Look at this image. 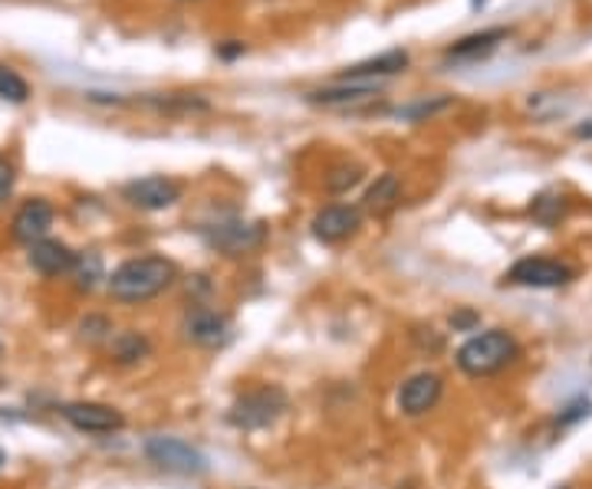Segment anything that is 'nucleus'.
<instances>
[{
	"label": "nucleus",
	"instance_id": "nucleus-1",
	"mask_svg": "<svg viewBox=\"0 0 592 489\" xmlns=\"http://www.w3.org/2000/svg\"><path fill=\"white\" fill-rule=\"evenodd\" d=\"M175 279H178V266L169 256L148 253V256H132V260L119 263L106 276V289L115 302L138 305V302L162 296Z\"/></svg>",
	"mask_w": 592,
	"mask_h": 489
},
{
	"label": "nucleus",
	"instance_id": "nucleus-25",
	"mask_svg": "<svg viewBox=\"0 0 592 489\" xmlns=\"http://www.w3.org/2000/svg\"><path fill=\"white\" fill-rule=\"evenodd\" d=\"M14 185H17V168H14V161L0 154V204H4V201L14 195Z\"/></svg>",
	"mask_w": 592,
	"mask_h": 489
},
{
	"label": "nucleus",
	"instance_id": "nucleus-19",
	"mask_svg": "<svg viewBox=\"0 0 592 489\" xmlns=\"http://www.w3.org/2000/svg\"><path fill=\"white\" fill-rule=\"evenodd\" d=\"M0 99H8V102H14V105H24V102L30 99L27 79H24L17 70L4 66V63H0Z\"/></svg>",
	"mask_w": 592,
	"mask_h": 489
},
{
	"label": "nucleus",
	"instance_id": "nucleus-27",
	"mask_svg": "<svg viewBox=\"0 0 592 489\" xmlns=\"http://www.w3.org/2000/svg\"><path fill=\"white\" fill-rule=\"evenodd\" d=\"M579 417H589V401L582 404H572V408H566V414H559V424H572V421H579Z\"/></svg>",
	"mask_w": 592,
	"mask_h": 489
},
{
	"label": "nucleus",
	"instance_id": "nucleus-28",
	"mask_svg": "<svg viewBox=\"0 0 592 489\" xmlns=\"http://www.w3.org/2000/svg\"><path fill=\"white\" fill-rule=\"evenodd\" d=\"M4 460H8V456H4V450H0V463H4Z\"/></svg>",
	"mask_w": 592,
	"mask_h": 489
},
{
	"label": "nucleus",
	"instance_id": "nucleus-17",
	"mask_svg": "<svg viewBox=\"0 0 592 489\" xmlns=\"http://www.w3.org/2000/svg\"><path fill=\"white\" fill-rule=\"evenodd\" d=\"M398 201H402V185H398V175L385 172V175H382V178H375V185L366 191L362 208H366L372 217H385V214H392V211L398 208Z\"/></svg>",
	"mask_w": 592,
	"mask_h": 489
},
{
	"label": "nucleus",
	"instance_id": "nucleus-23",
	"mask_svg": "<svg viewBox=\"0 0 592 489\" xmlns=\"http://www.w3.org/2000/svg\"><path fill=\"white\" fill-rule=\"evenodd\" d=\"M452 105V99H421V102H415V105H405V109H398V118H408V122H421V118H431L434 112H441V109H448Z\"/></svg>",
	"mask_w": 592,
	"mask_h": 489
},
{
	"label": "nucleus",
	"instance_id": "nucleus-3",
	"mask_svg": "<svg viewBox=\"0 0 592 489\" xmlns=\"http://www.w3.org/2000/svg\"><path fill=\"white\" fill-rule=\"evenodd\" d=\"M286 404H289V398L280 385H257V388L237 394V401L227 411V424L237 430H263L283 417Z\"/></svg>",
	"mask_w": 592,
	"mask_h": 489
},
{
	"label": "nucleus",
	"instance_id": "nucleus-4",
	"mask_svg": "<svg viewBox=\"0 0 592 489\" xmlns=\"http://www.w3.org/2000/svg\"><path fill=\"white\" fill-rule=\"evenodd\" d=\"M145 456L148 463H156L159 469L165 473H175V476H201L208 469V456L182 440V437H172V434H156L145 440Z\"/></svg>",
	"mask_w": 592,
	"mask_h": 489
},
{
	"label": "nucleus",
	"instance_id": "nucleus-15",
	"mask_svg": "<svg viewBox=\"0 0 592 489\" xmlns=\"http://www.w3.org/2000/svg\"><path fill=\"white\" fill-rule=\"evenodd\" d=\"M372 96H379V83H343V79H336L333 86L307 92V102H313V105H356V102H366Z\"/></svg>",
	"mask_w": 592,
	"mask_h": 489
},
{
	"label": "nucleus",
	"instance_id": "nucleus-7",
	"mask_svg": "<svg viewBox=\"0 0 592 489\" xmlns=\"http://www.w3.org/2000/svg\"><path fill=\"white\" fill-rule=\"evenodd\" d=\"M122 198L138 211H165L182 201V185L165 175H148L135 178L122 188Z\"/></svg>",
	"mask_w": 592,
	"mask_h": 489
},
{
	"label": "nucleus",
	"instance_id": "nucleus-22",
	"mask_svg": "<svg viewBox=\"0 0 592 489\" xmlns=\"http://www.w3.org/2000/svg\"><path fill=\"white\" fill-rule=\"evenodd\" d=\"M362 181V168H356V165H343V168H333L330 172V178H326V188L333 191V195H346L349 188H356Z\"/></svg>",
	"mask_w": 592,
	"mask_h": 489
},
{
	"label": "nucleus",
	"instance_id": "nucleus-5",
	"mask_svg": "<svg viewBox=\"0 0 592 489\" xmlns=\"http://www.w3.org/2000/svg\"><path fill=\"white\" fill-rule=\"evenodd\" d=\"M504 279L510 286H527V289H559L572 279V269L550 256H523L507 269Z\"/></svg>",
	"mask_w": 592,
	"mask_h": 489
},
{
	"label": "nucleus",
	"instance_id": "nucleus-30",
	"mask_svg": "<svg viewBox=\"0 0 592 489\" xmlns=\"http://www.w3.org/2000/svg\"><path fill=\"white\" fill-rule=\"evenodd\" d=\"M0 352H4V346H0Z\"/></svg>",
	"mask_w": 592,
	"mask_h": 489
},
{
	"label": "nucleus",
	"instance_id": "nucleus-11",
	"mask_svg": "<svg viewBox=\"0 0 592 489\" xmlns=\"http://www.w3.org/2000/svg\"><path fill=\"white\" fill-rule=\"evenodd\" d=\"M53 217H57L53 204H50L47 198H34V201L21 204V211L14 214V221H11V234H14V240H17V243L34 247L37 240H44V237L50 234Z\"/></svg>",
	"mask_w": 592,
	"mask_h": 489
},
{
	"label": "nucleus",
	"instance_id": "nucleus-16",
	"mask_svg": "<svg viewBox=\"0 0 592 489\" xmlns=\"http://www.w3.org/2000/svg\"><path fill=\"white\" fill-rule=\"evenodd\" d=\"M507 37H510V30H504V27H494V30H484V34H471V37L458 40L455 47H448V57H452V60H468V63H474V60L491 57Z\"/></svg>",
	"mask_w": 592,
	"mask_h": 489
},
{
	"label": "nucleus",
	"instance_id": "nucleus-20",
	"mask_svg": "<svg viewBox=\"0 0 592 489\" xmlns=\"http://www.w3.org/2000/svg\"><path fill=\"white\" fill-rule=\"evenodd\" d=\"M73 269H76V289H79V292H92V289L99 286V279H106V273H102V256H99V253L79 256Z\"/></svg>",
	"mask_w": 592,
	"mask_h": 489
},
{
	"label": "nucleus",
	"instance_id": "nucleus-2",
	"mask_svg": "<svg viewBox=\"0 0 592 489\" xmlns=\"http://www.w3.org/2000/svg\"><path fill=\"white\" fill-rule=\"evenodd\" d=\"M517 359H520V346L507 329H488L481 336H471L455 355L458 368L471 378H491L504 372L507 365H514Z\"/></svg>",
	"mask_w": 592,
	"mask_h": 489
},
{
	"label": "nucleus",
	"instance_id": "nucleus-6",
	"mask_svg": "<svg viewBox=\"0 0 592 489\" xmlns=\"http://www.w3.org/2000/svg\"><path fill=\"white\" fill-rule=\"evenodd\" d=\"M60 417L79 434H119L125 427V414L112 404L99 401H73L60 408Z\"/></svg>",
	"mask_w": 592,
	"mask_h": 489
},
{
	"label": "nucleus",
	"instance_id": "nucleus-26",
	"mask_svg": "<svg viewBox=\"0 0 592 489\" xmlns=\"http://www.w3.org/2000/svg\"><path fill=\"white\" fill-rule=\"evenodd\" d=\"M478 322H481V315H478V312L461 309V312H455V315H452V329H455V333H474V329H478Z\"/></svg>",
	"mask_w": 592,
	"mask_h": 489
},
{
	"label": "nucleus",
	"instance_id": "nucleus-9",
	"mask_svg": "<svg viewBox=\"0 0 592 489\" xmlns=\"http://www.w3.org/2000/svg\"><path fill=\"white\" fill-rule=\"evenodd\" d=\"M441 394H444V381L437 372H415L398 388V411L405 417H424L428 411L437 408Z\"/></svg>",
	"mask_w": 592,
	"mask_h": 489
},
{
	"label": "nucleus",
	"instance_id": "nucleus-13",
	"mask_svg": "<svg viewBox=\"0 0 592 489\" xmlns=\"http://www.w3.org/2000/svg\"><path fill=\"white\" fill-rule=\"evenodd\" d=\"M27 250H30V253H27L30 266H34L40 276H47V279H57V276L73 273V266H76V260H79L63 240H50V237L37 240V243L27 247Z\"/></svg>",
	"mask_w": 592,
	"mask_h": 489
},
{
	"label": "nucleus",
	"instance_id": "nucleus-21",
	"mask_svg": "<svg viewBox=\"0 0 592 489\" xmlns=\"http://www.w3.org/2000/svg\"><path fill=\"white\" fill-rule=\"evenodd\" d=\"M533 221L543 224V227H553L563 214H566V198L563 195H540L530 208Z\"/></svg>",
	"mask_w": 592,
	"mask_h": 489
},
{
	"label": "nucleus",
	"instance_id": "nucleus-8",
	"mask_svg": "<svg viewBox=\"0 0 592 489\" xmlns=\"http://www.w3.org/2000/svg\"><path fill=\"white\" fill-rule=\"evenodd\" d=\"M205 240L221 250L224 256H244L250 250H257L267 240L263 224H247V221H221L205 227Z\"/></svg>",
	"mask_w": 592,
	"mask_h": 489
},
{
	"label": "nucleus",
	"instance_id": "nucleus-12",
	"mask_svg": "<svg viewBox=\"0 0 592 489\" xmlns=\"http://www.w3.org/2000/svg\"><path fill=\"white\" fill-rule=\"evenodd\" d=\"M362 224V214L349 204H333V208H323L317 217H313V234L317 240L323 243H343L349 240Z\"/></svg>",
	"mask_w": 592,
	"mask_h": 489
},
{
	"label": "nucleus",
	"instance_id": "nucleus-29",
	"mask_svg": "<svg viewBox=\"0 0 592 489\" xmlns=\"http://www.w3.org/2000/svg\"><path fill=\"white\" fill-rule=\"evenodd\" d=\"M481 4H484V0H474V8H481Z\"/></svg>",
	"mask_w": 592,
	"mask_h": 489
},
{
	"label": "nucleus",
	"instance_id": "nucleus-24",
	"mask_svg": "<svg viewBox=\"0 0 592 489\" xmlns=\"http://www.w3.org/2000/svg\"><path fill=\"white\" fill-rule=\"evenodd\" d=\"M79 333H83V339H89V342L112 339V322H109L106 315H86V318L79 322Z\"/></svg>",
	"mask_w": 592,
	"mask_h": 489
},
{
	"label": "nucleus",
	"instance_id": "nucleus-18",
	"mask_svg": "<svg viewBox=\"0 0 592 489\" xmlns=\"http://www.w3.org/2000/svg\"><path fill=\"white\" fill-rule=\"evenodd\" d=\"M148 352H152V342H148L141 333H135V329H125V333H119V336H112L109 339V359L115 362V365H135V362H141Z\"/></svg>",
	"mask_w": 592,
	"mask_h": 489
},
{
	"label": "nucleus",
	"instance_id": "nucleus-10",
	"mask_svg": "<svg viewBox=\"0 0 592 489\" xmlns=\"http://www.w3.org/2000/svg\"><path fill=\"white\" fill-rule=\"evenodd\" d=\"M182 329H185V339L195 342V346H201V349H221L231 339V322H227V315L218 312V309H208V305L188 309Z\"/></svg>",
	"mask_w": 592,
	"mask_h": 489
},
{
	"label": "nucleus",
	"instance_id": "nucleus-14",
	"mask_svg": "<svg viewBox=\"0 0 592 489\" xmlns=\"http://www.w3.org/2000/svg\"><path fill=\"white\" fill-rule=\"evenodd\" d=\"M408 66V53L405 50H388L382 57H372V60H362L356 66H349L346 73H340L336 79L343 83H379L385 76H395Z\"/></svg>",
	"mask_w": 592,
	"mask_h": 489
}]
</instances>
